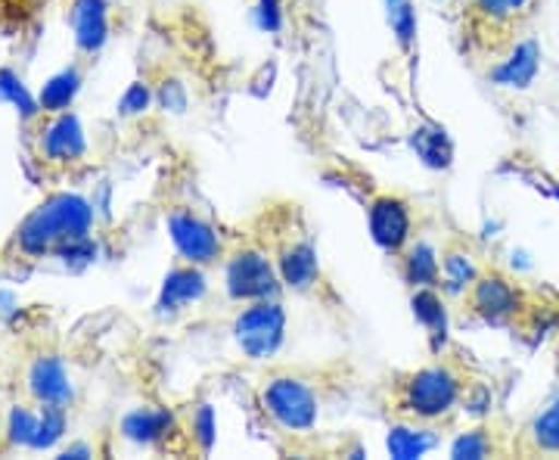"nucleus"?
Wrapping results in <instances>:
<instances>
[{
	"label": "nucleus",
	"mask_w": 559,
	"mask_h": 460,
	"mask_svg": "<svg viewBox=\"0 0 559 460\" xmlns=\"http://www.w3.org/2000/svg\"><path fill=\"white\" fill-rule=\"evenodd\" d=\"M261 408L286 433H308L318 423V396L296 377H274L261 389Z\"/></svg>",
	"instance_id": "obj_4"
},
{
	"label": "nucleus",
	"mask_w": 559,
	"mask_h": 460,
	"mask_svg": "<svg viewBox=\"0 0 559 460\" xmlns=\"http://www.w3.org/2000/svg\"><path fill=\"white\" fill-rule=\"evenodd\" d=\"M28 389L40 404H69L72 401V382L66 374V364L53 355H44L28 370Z\"/></svg>",
	"instance_id": "obj_13"
},
{
	"label": "nucleus",
	"mask_w": 559,
	"mask_h": 460,
	"mask_svg": "<svg viewBox=\"0 0 559 460\" xmlns=\"http://www.w3.org/2000/svg\"><path fill=\"white\" fill-rule=\"evenodd\" d=\"M91 227H94L91 202L79 193H53L22 221L13 246L25 259H44V256H57V249L69 243L91 237Z\"/></svg>",
	"instance_id": "obj_1"
},
{
	"label": "nucleus",
	"mask_w": 559,
	"mask_h": 460,
	"mask_svg": "<svg viewBox=\"0 0 559 460\" xmlns=\"http://www.w3.org/2000/svg\"><path fill=\"white\" fill-rule=\"evenodd\" d=\"M106 0H72L69 20L75 28V44L84 54H97L106 35H109V13H106Z\"/></svg>",
	"instance_id": "obj_12"
},
{
	"label": "nucleus",
	"mask_w": 559,
	"mask_h": 460,
	"mask_svg": "<svg viewBox=\"0 0 559 460\" xmlns=\"http://www.w3.org/2000/svg\"><path fill=\"white\" fill-rule=\"evenodd\" d=\"M159 101L165 109H175V113H180V109H183V103H187V97H183V87H180L178 81H165Z\"/></svg>",
	"instance_id": "obj_31"
},
{
	"label": "nucleus",
	"mask_w": 559,
	"mask_h": 460,
	"mask_svg": "<svg viewBox=\"0 0 559 460\" xmlns=\"http://www.w3.org/2000/svg\"><path fill=\"white\" fill-rule=\"evenodd\" d=\"M414 150H417V156L429 168H448L451 165V156H454V150H451V141H448V134L441 131L439 125H423L414 131Z\"/></svg>",
	"instance_id": "obj_22"
},
{
	"label": "nucleus",
	"mask_w": 559,
	"mask_h": 460,
	"mask_svg": "<svg viewBox=\"0 0 559 460\" xmlns=\"http://www.w3.org/2000/svg\"><path fill=\"white\" fill-rule=\"evenodd\" d=\"M404 281L411 283L414 290L417 286H439L441 283V261L436 259V249L429 243H411L404 252Z\"/></svg>",
	"instance_id": "obj_18"
},
{
	"label": "nucleus",
	"mask_w": 559,
	"mask_h": 460,
	"mask_svg": "<svg viewBox=\"0 0 559 460\" xmlns=\"http://www.w3.org/2000/svg\"><path fill=\"white\" fill-rule=\"evenodd\" d=\"M227 296L234 302L277 299L280 271L261 246H240L227 259Z\"/></svg>",
	"instance_id": "obj_3"
},
{
	"label": "nucleus",
	"mask_w": 559,
	"mask_h": 460,
	"mask_svg": "<svg viewBox=\"0 0 559 460\" xmlns=\"http://www.w3.org/2000/svg\"><path fill=\"white\" fill-rule=\"evenodd\" d=\"M190 429H193V441H200L202 451H209V448H212V441H215V414H212V408H209V404H200V408L193 411Z\"/></svg>",
	"instance_id": "obj_29"
},
{
	"label": "nucleus",
	"mask_w": 559,
	"mask_h": 460,
	"mask_svg": "<svg viewBox=\"0 0 559 460\" xmlns=\"http://www.w3.org/2000/svg\"><path fill=\"white\" fill-rule=\"evenodd\" d=\"M481 271L473 264V259L460 249H451L444 259H441V278H444V286L451 293H469V286L476 283Z\"/></svg>",
	"instance_id": "obj_23"
},
{
	"label": "nucleus",
	"mask_w": 559,
	"mask_h": 460,
	"mask_svg": "<svg viewBox=\"0 0 559 460\" xmlns=\"http://www.w3.org/2000/svg\"><path fill=\"white\" fill-rule=\"evenodd\" d=\"M79 87H81L79 69H62L60 75H53V79L44 84V91H40V97H38L40 116H57V113H66V109L72 106V101H75Z\"/></svg>",
	"instance_id": "obj_19"
},
{
	"label": "nucleus",
	"mask_w": 559,
	"mask_h": 460,
	"mask_svg": "<svg viewBox=\"0 0 559 460\" xmlns=\"http://www.w3.org/2000/svg\"><path fill=\"white\" fill-rule=\"evenodd\" d=\"M557 200H559V187H557Z\"/></svg>",
	"instance_id": "obj_34"
},
{
	"label": "nucleus",
	"mask_w": 559,
	"mask_h": 460,
	"mask_svg": "<svg viewBox=\"0 0 559 460\" xmlns=\"http://www.w3.org/2000/svg\"><path fill=\"white\" fill-rule=\"evenodd\" d=\"M532 455H559V399L550 401L525 429Z\"/></svg>",
	"instance_id": "obj_21"
},
{
	"label": "nucleus",
	"mask_w": 559,
	"mask_h": 460,
	"mask_svg": "<svg viewBox=\"0 0 559 460\" xmlns=\"http://www.w3.org/2000/svg\"><path fill=\"white\" fill-rule=\"evenodd\" d=\"M466 377L454 364H426L414 374L401 377L395 386V411L407 423L448 421L466 396Z\"/></svg>",
	"instance_id": "obj_2"
},
{
	"label": "nucleus",
	"mask_w": 559,
	"mask_h": 460,
	"mask_svg": "<svg viewBox=\"0 0 559 460\" xmlns=\"http://www.w3.org/2000/svg\"><path fill=\"white\" fill-rule=\"evenodd\" d=\"M0 101L13 103V106L22 113V119H35V116H40L38 101H32V97H28V91H25L22 79L16 75V72H10V69H0Z\"/></svg>",
	"instance_id": "obj_24"
},
{
	"label": "nucleus",
	"mask_w": 559,
	"mask_h": 460,
	"mask_svg": "<svg viewBox=\"0 0 559 460\" xmlns=\"http://www.w3.org/2000/svg\"><path fill=\"white\" fill-rule=\"evenodd\" d=\"M488 455H495V436L488 429H469V433L457 436L454 445H451V458L479 460L488 458Z\"/></svg>",
	"instance_id": "obj_26"
},
{
	"label": "nucleus",
	"mask_w": 559,
	"mask_h": 460,
	"mask_svg": "<svg viewBox=\"0 0 559 460\" xmlns=\"http://www.w3.org/2000/svg\"><path fill=\"white\" fill-rule=\"evenodd\" d=\"M168 231H171V240H175L180 259L190 261V264L205 268V264L218 261L221 252H224L218 231L209 221H202L200 215L187 212V209H175L168 215Z\"/></svg>",
	"instance_id": "obj_9"
},
{
	"label": "nucleus",
	"mask_w": 559,
	"mask_h": 460,
	"mask_svg": "<svg viewBox=\"0 0 559 460\" xmlns=\"http://www.w3.org/2000/svg\"><path fill=\"white\" fill-rule=\"evenodd\" d=\"M153 101V94H150V87L143 84V81H134L128 91H124V97L119 103V113L121 116H140V113H146V106Z\"/></svg>",
	"instance_id": "obj_30"
},
{
	"label": "nucleus",
	"mask_w": 559,
	"mask_h": 460,
	"mask_svg": "<svg viewBox=\"0 0 559 460\" xmlns=\"http://www.w3.org/2000/svg\"><path fill=\"white\" fill-rule=\"evenodd\" d=\"M87 150L84 131H81L79 119L72 113H57L53 119L44 125L38 141L40 162L47 165H72L79 162Z\"/></svg>",
	"instance_id": "obj_11"
},
{
	"label": "nucleus",
	"mask_w": 559,
	"mask_h": 460,
	"mask_svg": "<svg viewBox=\"0 0 559 460\" xmlns=\"http://www.w3.org/2000/svg\"><path fill=\"white\" fill-rule=\"evenodd\" d=\"M466 299H469V308L479 315L485 323H510V320L522 318L525 311H528V299H525V293H522L516 283L510 281V278H503V274H479L476 283L469 286V293H466Z\"/></svg>",
	"instance_id": "obj_6"
},
{
	"label": "nucleus",
	"mask_w": 559,
	"mask_h": 460,
	"mask_svg": "<svg viewBox=\"0 0 559 460\" xmlns=\"http://www.w3.org/2000/svg\"><path fill=\"white\" fill-rule=\"evenodd\" d=\"M540 66V47L535 40H522L510 50L507 60H500L488 75L495 84H503V87H528L535 75H538Z\"/></svg>",
	"instance_id": "obj_15"
},
{
	"label": "nucleus",
	"mask_w": 559,
	"mask_h": 460,
	"mask_svg": "<svg viewBox=\"0 0 559 460\" xmlns=\"http://www.w3.org/2000/svg\"><path fill=\"white\" fill-rule=\"evenodd\" d=\"M411 305H414L417 320L426 327V333H429L432 352H441L444 342H448V311H444V302L436 293V286H417Z\"/></svg>",
	"instance_id": "obj_17"
},
{
	"label": "nucleus",
	"mask_w": 559,
	"mask_h": 460,
	"mask_svg": "<svg viewBox=\"0 0 559 460\" xmlns=\"http://www.w3.org/2000/svg\"><path fill=\"white\" fill-rule=\"evenodd\" d=\"M234 333H237V342H240V349L249 358H271L283 345L286 311L280 308L277 299L246 302V308L234 323Z\"/></svg>",
	"instance_id": "obj_5"
},
{
	"label": "nucleus",
	"mask_w": 559,
	"mask_h": 460,
	"mask_svg": "<svg viewBox=\"0 0 559 460\" xmlns=\"http://www.w3.org/2000/svg\"><path fill=\"white\" fill-rule=\"evenodd\" d=\"M274 261H277L280 281L293 290H311L320 278L318 249L308 240V234L293 227V215L283 221V234H280L277 246H274Z\"/></svg>",
	"instance_id": "obj_7"
},
{
	"label": "nucleus",
	"mask_w": 559,
	"mask_h": 460,
	"mask_svg": "<svg viewBox=\"0 0 559 460\" xmlns=\"http://www.w3.org/2000/svg\"><path fill=\"white\" fill-rule=\"evenodd\" d=\"M463 16L469 38L485 50H500L510 40L520 10L513 7V0H463Z\"/></svg>",
	"instance_id": "obj_8"
},
{
	"label": "nucleus",
	"mask_w": 559,
	"mask_h": 460,
	"mask_svg": "<svg viewBox=\"0 0 559 460\" xmlns=\"http://www.w3.org/2000/svg\"><path fill=\"white\" fill-rule=\"evenodd\" d=\"M205 296V278H202L200 264H180L175 268L165 283H162V296H159V308L162 311H180L193 302H200Z\"/></svg>",
	"instance_id": "obj_14"
},
{
	"label": "nucleus",
	"mask_w": 559,
	"mask_h": 460,
	"mask_svg": "<svg viewBox=\"0 0 559 460\" xmlns=\"http://www.w3.org/2000/svg\"><path fill=\"white\" fill-rule=\"evenodd\" d=\"M401 0H385V7H389V10H392V7H399Z\"/></svg>",
	"instance_id": "obj_33"
},
{
	"label": "nucleus",
	"mask_w": 559,
	"mask_h": 460,
	"mask_svg": "<svg viewBox=\"0 0 559 460\" xmlns=\"http://www.w3.org/2000/svg\"><path fill=\"white\" fill-rule=\"evenodd\" d=\"M259 25L267 32L280 28V3L277 0H259Z\"/></svg>",
	"instance_id": "obj_32"
},
{
	"label": "nucleus",
	"mask_w": 559,
	"mask_h": 460,
	"mask_svg": "<svg viewBox=\"0 0 559 460\" xmlns=\"http://www.w3.org/2000/svg\"><path fill=\"white\" fill-rule=\"evenodd\" d=\"M367 215H370V234H373V240H377L382 252L401 256L411 246L414 215H411V205L407 202L382 193V197L370 202Z\"/></svg>",
	"instance_id": "obj_10"
},
{
	"label": "nucleus",
	"mask_w": 559,
	"mask_h": 460,
	"mask_svg": "<svg viewBox=\"0 0 559 460\" xmlns=\"http://www.w3.org/2000/svg\"><path fill=\"white\" fill-rule=\"evenodd\" d=\"M389 455L399 460L423 458L429 448H436V439L429 436V429L423 423H401L389 429Z\"/></svg>",
	"instance_id": "obj_20"
},
{
	"label": "nucleus",
	"mask_w": 559,
	"mask_h": 460,
	"mask_svg": "<svg viewBox=\"0 0 559 460\" xmlns=\"http://www.w3.org/2000/svg\"><path fill=\"white\" fill-rule=\"evenodd\" d=\"M389 22H392V32L399 35L401 47H411V40L417 35V13H414L411 0H401L399 7H392Z\"/></svg>",
	"instance_id": "obj_27"
},
{
	"label": "nucleus",
	"mask_w": 559,
	"mask_h": 460,
	"mask_svg": "<svg viewBox=\"0 0 559 460\" xmlns=\"http://www.w3.org/2000/svg\"><path fill=\"white\" fill-rule=\"evenodd\" d=\"M38 414V433H35L32 448H50L66 433V408L62 404H40Z\"/></svg>",
	"instance_id": "obj_25"
},
{
	"label": "nucleus",
	"mask_w": 559,
	"mask_h": 460,
	"mask_svg": "<svg viewBox=\"0 0 559 460\" xmlns=\"http://www.w3.org/2000/svg\"><path fill=\"white\" fill-rule=\"evenodd\" d=\"M38 417L40 414H32L28 408H13V414H10V441L32 448L35 433H38Z\"/></svg>",
	"instance_id": "obj_28"
},
{
	"label": "nucleus",
	"mask_w": 559,
	"mask_h": 460,
	"mask_svg": "<svg viewBox=\"0 0 559 460\" xmlns=\"http://www.w3.org/2000/svg\"><path fill=\"white\" fill-rule=\"evenodd\" d=\"M171 429H175V417L165 408H140L121 421L124 439L138 441V445H156V441L168 439Z\"/></svg>",
	"instance_id": "obj_16"
}]
</instances>
